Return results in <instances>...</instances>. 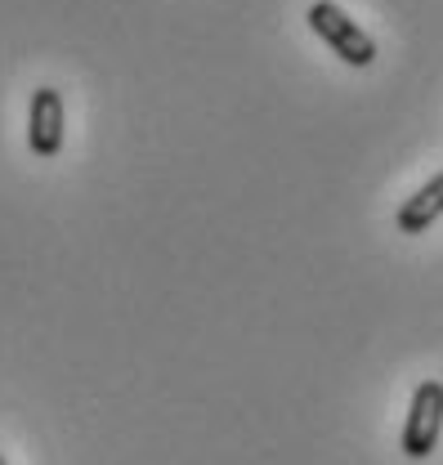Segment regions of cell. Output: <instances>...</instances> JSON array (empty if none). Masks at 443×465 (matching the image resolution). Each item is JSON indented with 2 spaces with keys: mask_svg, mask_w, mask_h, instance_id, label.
I'll return each mask as SVG.
<instances>
[{
  "mask_svg": "<svg viewBox=\"0 0 443 465\" xmlns=\"http://www.w3.org/2000/svg\"><path fill=\"white\" fill-rule=\"evenodd\" d=\"M309 27H314L349 67H372V63H377V41H372L340 5H332V0H314V5H309Z\"/></svg>",
  "mask_w": 443,
  "mask_h": 465,
  "instance_id": "1",
  "label": "cell"
},
{
  "mask_svg": "<svg viewBox=\"0 0 443 465\" xmlns=\"http://www.w3.org/2000/svg\"><path fill=\"white\" fill-rule=\"evenodd\" d=\"M439 434H443V381H421L412 390V407H408L398 448H403V457L426 461L439 448Z\"/></svg>",
  "mask_w": 443,
  "mask_h": 465,
  "instance_id": "2",
  "label": "cell"
},
{
  "mask_svg": "<svg viewBox=\"0 0 443 465\" xmlns=\"http://www.w3.org/2000/svg\"><path fill=\"white\" fill-rule=\"evenodd\" d=\"M27 143L41 162L63 153V94L55 85L32 90V113H27Z\"/></svg>",
  "mask_w": 443,
  "mask_h": 465,
  "instance_id": "3",
  "label": "cell"
},
{
  "mask_svg": "<svg viewBox=\"0 0 443 465\" xmlns=\"http://www.w3.org/2000/svg\"><path fill=\"white\" fill-rule=\"evenodd\" d=\"M443 215V174H435L430 183H421L403 206H398V215H394V224L398 232H408V237H417V232H426L435 220Z\"/></svg>",
  "mask_w": 443,
  "mask_h": 465,
  "instance_id": "4",
  "label": "cell"
},
{
  "mask_svg": "<svg viewBox=\"0 0 443 465\" xmlns=\"http://www.w3.org/2000/svg\"><path fill=\"white\" fill-rule=\"evenodd\" d=\"M0 465H9V461H5V457H0Z\"/></svg>",
  "mask_w": 443,
  "mask_h": 465,
  "instance_id": "5",
  "label": "cell"
}]
</instances>
